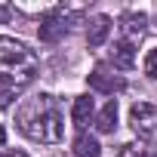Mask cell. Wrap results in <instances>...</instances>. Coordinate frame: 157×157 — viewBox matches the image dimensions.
<instances>
[{
  "label": "cell",
  "instance_id": "6da1fadb",
  "mask_svg": "<svg viewBox=\"0 0 157 157\" xmlns=\"http://www.w3.org/2000/svg\"><path fill=\"white\" fill-rule=\"evenodd\" d=\"M16 123L31 142H40V145H59L65 136V120H62L59 102L49 93L31 96L16 111Z\"/></svg>",
  "mask_w": 157,
  "mask_h": 157
},
{
  "label": "cell",
  "instance_id": "7a4b0ae2",
  "mask_svg": "<svg viewBox=\"0 0 157 157\" xmlns=\"http://www.w3.org/2000/svg\"><path fill=\"white\" fill-rule=\"evenodd\" d=\"M37 77V56L13 37H0V86L22 90Z\"/></svg>",
  "mask_w": 157,
  "mask_h": 157
},
{
  "label": "cell",
  "instance_id": "3957f363",
  "mask_svg": "<svg viewBox=\"0 0 157 157\" xmlns=\"http://www.w3.org/2000/svg\"><path fill=\"white\" fill-rule=\"evenodd\" d=\"M80 19V13H74V10H65V6H56L43 22H40V40H46V43H56L59 37H65L68 34V28H71V22H77Z\"/></svg>",
  "mask_w": 157,
  "mask_h": 157
},
{
  "label": "cell",
  "instance_id": "277c9868",
  "mask_svg": "<svg viewBox=\"0 0 157 157\" xmlns=\"http://www.w3.org/2000/svg\"><path fill=\"white\" fill-rule=\"evenodd\" d=\"M129 126L139 139H157V105L136 102L129 108Z\"/></svg>",
  "mask_w": 157,
  "mask_h": 157
},
{
  "label": "cell",
  "instance_id": "5b68a950",
  "mask_svg": "<svg viewBox=\"0 0 157 157\" xmlns=\"http://www.w3.org/2000/svg\"><path fill=\"white\" fill-rule=\"evenodd\" d=\"M90 86H93L96 93L114 96V93L123 90V77H117V74H111L105 65H99V68H93V74H90Z\"/></svg>",
  "mask_w": 157,
  "mask_h": 157
},
{
  "label": "cell",
  "instance_id": "8992f818",
  "mask_svg": "<svg viewBox=\"0 0 157 157\" xmlns=\"http://www.w3.org/2000/svg\"><path fill=\"white\" fill-rule=\"evenodd\" d=\"M145 28H148V16H145V13H123V16H120L123 40H129L132 46L145 37Z\"/></svg>",
  "mask_w": 157,
  "mask_h": 157
},
{
  "label": "cell",
  "instance_id": "52a82bcc",
  "mask_svg": "<svg viewBox=\"0 0 157 157\" xmlns=\"http://www.w3.org/2000/svg\"><path fill=\"white\" fill-rule=\"evenodd\" d=\"M71 120H74L77 129H83L90 120H96V105H93L90 96H77V99H74V105H71Z\"/></svg>",
  "mask_w": 157,
  "mask_h": 157
},
{
  "label": "cell",
  "instance_id": "ba28073f",
  "mask_svg": "<svg viewBox=\"0 0 157 157\" xmlns=\"http://www.w3.org/2000/svg\"><path fill=\"white\" fill-rule=\"evenodd\" d=\"M111 34V19L108 16H93L90 25H86V43L90 46H102Z\"/></svg>",
  "mask_w": 157,
  "mask_h": 157
},
{
  "label": "cell",
  "instance_id": "9c48e42d",
  "mask_svg": "<svg viewBox=\"0 0 157 157\" xmlns=\"http://www.w3.org/2000/svg\"><path fill=\"white\" fill-rule=\"evenodd\" d=\"M111 62H114V68L129 71V68L136 65V49H132V43H129V40H117V43L111 46Z\"/></svg>",
  "mask_w": 157,
  "mask_h": 157
},
{
  "label": "cell",
  "instance_id": "30bf717a",
  "mask_svg": "<svg viewBox=\"0 0 157 157\" xmlns=\"http://www.w3.org/2000/svg\"><path fill=\"white\" fill-rule=\"evenodd\" d=\"M96 129L99 132H114V126H117V99H111V102H105V108L96 114Z\"/></svg>",
  "mask_w": 157,
  "mask_h": 157
},
{
  "label": "cell",
  "instance_id": "8fae6325",
  "mask_svg": "<svg viewBox=\"0 0 157 157\" xmlns=\"http://www.w3.org/2000/svg\"><path fill=\"white\" fill-rule=\"evenodd\" d=\"M71 151H74V157H102V145H99L90 132H80V136H77Z\"/></svg>",
  "mask_w": 157,
  "mask_h": 157
},
{
  "label": "cell",
  "instance_id": "7c38bea8",
  "mask_svg": "<svg viewBox=\"0 0 157 157\" xmlns=\"http://www.w3.org/2000/svg\"><path fill=\"white\" fill-rule=\"evenodd\" d=\"M117 157H154V151L142 142H126V145H120Z\"/></svg>",
  "mask_w": 157,
  "mask_h": 157
},
{
  "label": "cell",
  "instance_id": "4fadbf2b",
  "mask_svg": "<svg viewBox=\"0 0 157 157\" xmlns=\"http://www.w3.org/2000/svg\"><path fill=\"white\" fill-rule=\"evenodd\" d=\"M145 74L151 77V80H157V46L145 56Z\"/></svg>",
  "mask_w": 157,
  "mask_h": 157
},
{
  "label": "cell",
  "instance_id": "5bb4252c",
  "mask_svg": "<svg viewBox=\"0 0 157 157\" xmlns=\"http://www.w3.org/2000/svg\"><path fill=\"white\" fill-rule=\"evenodd\" d=\"M16 93L19 90H13V86H0V108H10L13 99H16Z\"/></svg>",
  "mask_w": 157,
  "mask_h": 157
},
{
  "label": "cell",
  "instance_id": "9a60e30c",
  "mask_svg": "<svg viewBox=\"0 0 157 157\" xmlns=\"http://www.w3.org/2000/svg\"><path fill=\"white\" fill-rule=\"evenodd\" d=\"M10 19H13V10L10 6H0V25H6Z\"/></svg>",
  "mask_w": 157,
  "mask_h": 157
},
{
  "label": "cell",
  "instance_id": "2e32d148",
  "mask_svg": "<svg viewBox=\"0 0 157 157\" xmlns=\"http://www.w3.org/2000/svg\"><path fill=\"white\" fill-rule=\"evenodd\" d=\"M6 142V132H3V126H0V145H3Z\"/></svg>",
  "mask_w": 157,
  "mask_h": 157
},
{
  "label": "cell",
  "instance_id": "e0dca14e",
  "mask_svg": "<svg viewBox=\"0 0 157 157\" xmlns=\"http://www.w3.org/2000/svg\"><path fill=\"white\" fill-rule=\"evenodd\" d=\"M13 157H28V154H22V151H13Z\"/></svg>",
  "mask_w": 157,
  "mask_h": 157
}]
</instances>
